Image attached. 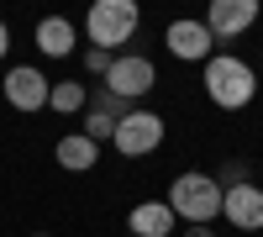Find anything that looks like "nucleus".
Masks as SVG:
<instances>
[{
    "label": "nucleus",
    "mask_w": 263,
    "mask_h": 237,
    "mask_svg": "<svg viewBox=\"0 0 263 237\" xmlns=\"http://www.w3.org/2000/svg\"><path fill=\"white\" fill-rule=\"evenodd\" d=\"M168 211L179 222H190V227H211L216 216H221V179L216 174H179L174 179V190H168Z\"/></svg>",
    "instance_id": "1"
},
{
    "label": "nucleus",
    "mask_w": 263,
    "mask_h": 237,
    "mask_svg": "<svg viewBox=\"0 0 263 237\" xmlns=\"http://www.w3.org/2000/svg\"><path fill=\"white\" fill-rule=\"evenodd\" d=\"M205 95L221 105V111H242L258 95V74L242 58H232V53H211L205 58Z\"/></svg>",
    "instance_id": "2"
},
{
    "label": "nucleus",
    "mask_w": 263,
    "mask_h": 237,
    "mask_svg": "<svg viewBox=\"0 0 263 237\" xmlns=\"http://www.w3.org/2000/svg\"><path fill=\"white\" fill-rule=\"evenodd\" d=\"M137 21H142V11L132 6V0H95V6L84 11V32H90L95 48L116 53V48H126V42H132Z\"/></svg>",
    "instance_id": "3"
},
{
    "label": "nucleus",
    "mask_w": 263,
    "mask_h": 237,
    "mask_svg": "<svg viewBox=\"0 0 263 237\" xmlns=\"http://www.w3.org/2000/svg\"><path fill=\"white\" fill-rule=\"evenodd\" d=\"M153 84H158V69H153V58H142V53H116L111 74H105V90L116 100H142Z\"/></svg>",
    "instance_id": "4"
},
{
    "label": "nucleus",
    "mask_w": 263,
    "mask_h": 237,
    "mask_svg": "<svg viewBox=\"0 0 263 237\" xmlns=\"http://www.w3.org/2000/svg\"><path fill=\"white\" fill-rule=\"evenodd\" d=\"M116 153H126V158H147L153 148L163 142V116L158 111H126L121 121H116Z\"/></svg>",
    "instance_id": "5"
},
{
    "label": "nucleus",
    "mask_w": 263,
    "mask_h": 237,
    "mask_svg": "<svg viewBox=\"0 0 263 237\" xmlns=\"http://www.w3.org/2000/svg\"><path fill=\"white\" fill-rule=\"evenodd\" d=\"M221 216H227L237 232H263V190H258L253 179L221 190Z\"/></svg>",
    "instance_id": "6"
},
{
    "label": "nucleus",
    "mask_w": 263,
    "mask_h": 237,
    "mask_svg": "<svg viewBox=\"0 0 263 237\" xmlns=\"http://www.w3.org/2000/svg\"><path fill=\"white\" fill-rule=\"evenodd\" d=\"M48 95H53V79H42V69H32V63H16L6 74V100L16 111H42Z\"/></svg>",
    "instance_id": "7"
},
{
    "label": "nucleus",
    "mask_w": 263,
    "mask_h": 237,
    "mask_svg": "<svg viewBox=\"0 0 263 237\" xmlns=\"http://www.w3.org/2000/svg\"><path fill=\"white\" fill-rule=\"evenodd\" d=\"M163 42H168V53H174V58H184V63H205L216 37L205 32V21H190V16H179V21H168Z\"/></svg>",
    "instance_id": "8"
},
{
    "label": "nucleus",
    "mask_w": 263,
    "mask_h": 237,
    "mask_svg": "<svg viewBox=\"0 0 263 237\" xmlns=\"http://www.w3.org/2000/svg\"><path fill=\"white\" fill-rule=\"evenodd\" d=\"M253 21H258V0H211L205 32L211 37H242Z\"/></svg>",
    "instance_id": "9"
},
{
    "label": "nucleus",
    "mask_w": 263,
    "mask_h": 237,
    "mask_svg": "<svg viewBox=\"0 0 263 237\" xmlns=\"http://www.w3.org/2000/svg\"><path fill=\"white\" fill-rule=\"evenodd\" d=\"M174 211L168 200H142V206H132V216H126V237H168L174 232Z\"/></svg>",
    "instance_id": "10"
},
{
    "label": "nucleus",
    "mask_w": 263,
    "mask_h": 237,
    "mask_svg": "<svg viewBox=\"0 0 263 237\" xmlns=\"http://www.w3.org/2000/svg\"><path fill=\"white\" fill-rule=\"evenodd\" d=\"M37 48L48 53V58H69V53H74V21L42 16V21H37Z\"/></svg>",
    "instance_id": "11"
},
{
    "label": "nucleus",
    "mask_w": 263,
    "mask_h": 237,
    "mask_svg": "<svg viewBox=\"0 0 263 237\" xmlns=\"http://www.w3.org/2000/svg\"><path fill=\"white\" fill-rule=\"evenodd\" d=\"M58 163L69 169V174H84V169H95V158H100V148L84 137V132H69V137H58Z\"/></svg>",
    "instance_id": "12"
},
{
    "label": "nucleus",
    "mask_w": 263,
    "mask_h": 237,
    "mask_svg": "<svg viewBox=\"0 0 263 237\" xmlns=\"http://www.w3.org/2000/svg\"><path fill=\"white\" fill-rule=\"evenodd\" d=\"M79 105H84V79H58V84H53V95H48V111L74 116Z\"/></svg>",
    "instance_id": "13"
},
{
    "label": "nucleus",
    "mask_w": 263,
    "mask_h": 237,
    "mask_svg": "<svg viewBox=\"0 0 263 237\" xmlns=\"http://www.w3.org/2000/svg\"><path fill=\"white\" fill-rule=\"evenodd\" d=\"M84 137H90L95 148H100V142H111V137H116V116H111V111H100V105H90V111H84Z\"/></svg>",
    "instance_id": "14"
},
{
    "label": "nucleus",
    "mask_w": 263,
    "mask_h": 237,
    "mask_svg": "<svg viewBox=\"0 0 263 237\" xmlns=\"http://www.w3.org/2000/svg\"><path fill=\"white\" fill-rule=\"evenodd\" d=\"M111 63H116V53H105V48H90V53H84V69H90V74H111Z\"/></svg>",
    "instance_id": "15"
},
{
    "label": "nucleus",
    "mask_w": 263,
    "mask_h": 237,
    "mask_svg": "<svg viewBox=\"0 0 263 237\" xmlns=\"http://www.w3.org/2000/svg\"><path fill=\"white\" fill-rule=\"evenodd\" d=\"M6 48H11V27L0 21V58H6Z\"/></svg>",
    "instance_id": "16"
},
{
    "label": "nucleus",
    "mask_w": 263,
    "mask_h": 237,
    "mask_svg": "<svg viewBox=\"0 0 263 237\" xmlns=\"http://www.w3.org/2000/svg\"><path fill=\"white\" fill-rule=\"evenodd\" d=\"M184 237H216L211 227H184Z\"/></svg>",
    "instance_id": "17"
},
{
    "label": "nucleus",
    "mask_w": 263,
    "mask_h": 237,
    "mask_svg": "<svg viewBox=\"0 0 263 237\" xmlns=\"http://www.w3.org/2000/svg\"><path fill=\"white\" fill-rule=\"evenodd\" d=\"M32 237H48V232H32Z\"/></svg>",
    "instance_id": "18"
}]
</instances>
